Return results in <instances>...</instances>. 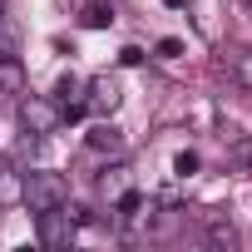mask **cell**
Listing matches in <instances>:
<instances>
[{
	"instance_id": "9c48e42d",
	"label": "cell",
	"mask_w": 252,
	"mask_h": 252,
	"mask_svg": "<svg viewBox=\"0 0 252 252\" xmlns=\"http://www.w3.org/2000/svg\"><path fill=\"white\" fill-rule=\"evenodd\" d=\"M20 94V60H0V99Z\"/></svg>"
},
{
	"instance_id": "7c38bea8",
	"label": "cell",
	"mask_w": 252,
	"mask_h": 252,
	"mask_svg": "<svg viewBox=\"0 0 252 252\" xmlns=\"http://www.w3.org/2000/svg\"><path fill=\"white\" fill-rule=\"evenodd\" d=\"M173 173H178V178H193V173H198V154H193V149L178 154V158H173Z\"/></svg>"
},
{
	"instance_id": "6da1fadb",
	"label": "cell",
	"mask_w": 252,
	"mask_h": 252,
	"mask_svg": "<svg viewBox=\"0 0 252 252\" xmlns=\"http://www.w3.org/2000/svg\"><path fill=\"white\" fill-rule=\"evenodd\" d=\"M20 203H30V213H45V208H64L69 203V183L60 178V173H25V193H20Z\"/></svg>"
},
{
	"instance_id": "52a82bcc",
	"label": "cell",
	"mask_w": 252,
	"mask_h": 252,
	"mask_svg": "<svg viewBox=\"0 0 252 252\" xmlns=\"http://www.w3.org/2000/svg\"><path fill=\"white\" fill-rule=\"evenodd\" d=\"M227 79H232L237 89H247V94H252V45H247V50H237V55L227 60Z\"/></svg>"
},
{
	"instance_id": "4fadbf2b",
	"label": "cell",
	"mask_w": 252,
	"mask_h": 252,
	"mask_svg": "<svg viewBox=\"0 0 252 252\" xmlns=\"http://www.w3.org/2000/svg\"><path fill=\"white\" fill-rule=\"evenodd\" d=\"M109 20H114V15H109L104 5H89V10H84V25H89V30H104Z\"/></svg>"
},
{
	"instance_id": "2e32d148",
	"label": "cell",
	"mask_w": 252,
	"mask_h": 252,
	"mask_svg": "<svg viewBox=\"0 0 252 252\" xmlns=\"http://www.w3.org/2000/svg\"><path fill=\"white\" fill-rule=\"evenodd\" d=\"M158 55H163V60H178V55H183V40H173V35L158 40Z\"/></svg>"
},
{
	"instance_id": "8fae6325",
	"label": "cell",
	"mask_w": 252,
	"mask_h": 252,
	"mask_svg": "<svg viewBox=\"0 0 252 252\" xmlns=\"http://www.w3.org/2000/svg\"><path fill=\"white\" fill-rule=\"evenodd\" d=\"M74 94H79V79H74V74H60V84H55V99H60V104H74Z\"/></svg>"
},
{
	"instance_id": "d6986e66",
	"label": "cell",
	"mask_w": 252,
	"mask_h": 252,
	"mask_svg": "<svg viewBox=\"0 0 252 252\" xmlns=\"http://www.w3.org/2000/svg\"><path fill=\"white\" fill-rule=\"evenodd\" d=\"M163 5H183V0H163Z\"/></svg>"
},
{
	"instance_id": "3957f363",
	"label": "cell",
	"mask_w": 252,
	"mask_h": 252,
	"mask_svg": "<svg viewBox=\"0 0 252 252\" xmlns=\"http://www.w3.org/2000/svg\"><path fill=\"white\" fill-rule=\"evenodd\" d=\"M40 242L45 247H69L74 242V218L64 208H45L40 213Z\"/></svg>"
},
{
	"instance_id": "30bf717a",
	"label": "cell",
	"mask_w": 252,
	"mask_h": 252,
	"mask_svg": "<svg viewBox=\"0 0 252 252\" xmlns=\"http://www.w3.org/2000/svg\"><path fill=\"white\" fill-rule=\"evenodd\" d=\"M124 173H129V168H109V173L99 178V188H104L109 198H119V193H124Z\"/></svg>"
},
{
	"instance_id": "5b68a950",
	"label": "cell",
	"mask_w": 252,
	"mask_h": 252,
	"mask_svg": "<svg viewBox=\"0 0 252 252\" xmlns=\"http://www.w3.org/2000/svg\"><path fill=\"white\" fill-rule=\"evenodd\" d=\"M20 193H25V173L10 158H0V203H20Z\"/></svg>"
},
{
	"instance_id": "ac0fdd59",
	"label": "cell",
	"mask_w": 252,
	"mask_h": 252,
	"mask_svg": "<svg viewBox=\"0 0 252 252\" xmlns=\"http://www.w3.org/2000/svg\"><path fill=\"white\" fill-rule=\"evenodd\" d=\"M0 20H5V0H0Z\"/></svg>"
},
{
	"instance_id": "ba28073f",
	"label": "cell",
	"mask_w": 252,
	"mask_h": 252,
	"mask_svg": "<svg viewBox=\"0 0 252 252\" xmlns=\"http://www.w3.org/2000/svg\"><path fill=\"white\" fill-rule=\"evenodd\" d=\"M208 242L213 247H237V227L227 218H208Z\"/></svg>"
},
{
	"instance_id": "5bb4252c",
	"label": "cell",
	"mask_w": 252,
	"mask_h": 252,
	"mask_svg": "<svg viewBox=\"0 0 252 252\" xmlns=\"http://www.w3.org/2000/svg\"><path fill=\"white\" fill-rule=\"evenodd\" d=\"M222 5H227V15H237V20L252 25V0H222Z\"/></svg>"
},
{
	"instance_id": "7a4b0ae2",
	"label": "cell",
	"mask_w": 252,
	"mask_h": 252,
	"mask_svg": "<svg viewBox=\"0 0 252 252\" xmlns=\"http://www.w3.org/2000/svg\"><path fill=\"white\" fill-rule=\"evenodd\" d=\"M20 119H25L30 134H55L64 124V109L55 99H45V94H30V99H20Z\"/></svg>"
},
{
	"instance_id": "8992f818",
	"label": "cell",
	"mask_w": 252,
	"mask_h": 252,
	"mask_svg": "<svg viewBox=\"0 0 252 252\" xmlns=\"http://www.w3.org/2000/svg\"><path fill=\"white\" fill-rule=\"evenodd\" d=\"M89 149L94 154H124V134L114 129V124H94L89 129Z\"/></svg>"
},
{
	"instance_id": "e0dca14e",
	"label": "cell",
	"mask_w": 252,
	"mask_h": 252,
	"mask_svg": "<svg viewBox=\"0 0 252 252\" xmlns=\"http://www.w3.org/2000/svg\"><path fill=\"white\" fill-rule=\"evenodd\" d=\"M119 64H144V50H139V45H124V50H119Z\"/></svg>"
},
{
	"instance_id": "277c9868",
	"label": "cell",
	"mask_w": 252,
	"mask_h": 252,
	"mask_svg": "<svg viewBox=\"0 0 252 252\" xmlns=\"http://www.w3.org/2000/svg\"><path fill=\"white\" fill-rule=\"evenodd\" d=\"M124 104V89H119V79L114 74H99L94 84H89V99H84V109H94V114H114Z\"/></svg>"
},
{
	"instance_id": "9a60e30c",
	"label": "cell",
	"mask_w": 252,
	"mask_h": 252,
	"mask_svg": "<svg viewBox=\"0 0 252 252\" xmlns=\"http://www.w3.org/2000/svg\"><path fill=\"white\" fill-rule=\"evenodd\" d=\"M232 163H237V168H247V163H252V144H247V139H237V144H232Z\"/></svg>"
}]
</instances>
